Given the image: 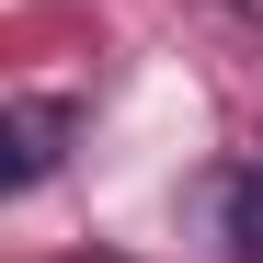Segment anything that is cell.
<instances>
[{
	"label": "cell",
	"instance_id": "6da1fadb",
	"mask_svg": "<svg viewBox=\"0 0 263 263\" xmlns=\"http://www.w3.org/2000/svg\"><path fill=\"white\" fill-rule=\"evenodd\" d=\"M69 126H80V103H58V92H23V103H12V195L58 172V149H69Z\"/></svg>",
	"mask_w": 263,
	"mask_h": 263
}]
</instances>
